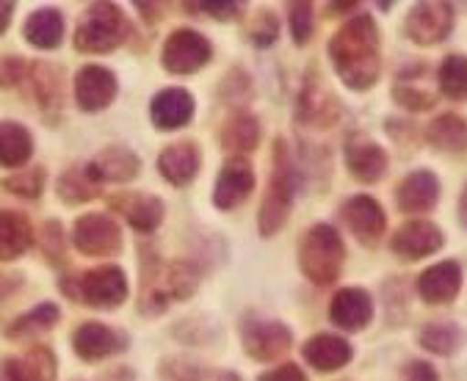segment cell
I'll list each match as a JSON object with an SVG mask.
<instances>
[{"instance_id":"obj_20","label":"cell","mask_w":467,"mask_h":381,"mask_svg":"<svg viewBox=\"0 0 467 381\" xmlns=\"http://www.w3.org/2000/svg\"><path fill=\"white\" fill-rule=\"evenodd\" d=\"M56 356L50 348L39 345L23 356L6 359L0 367V381H53L56 378Z\"/></svg>"},{"instance_id":"obj_30","label":"cell","mask_w":467,"mask_h":381,"mask_svg":"<svg viewBox=\"0 0 467 381\" xmlns=\"http://www.w3.org/2000/svg\"><path fill=\"white\" fill-rule=\"evenodd\" d=\"M26 39L39 47V50H53L61 45V36H64V20L56 9H42V12H34L23 28Z\"/></svg>"},{"instance_id":"obj_40","label":"cell","mask_w":467,"mask_h":381,"mask_svg":"<svg viewBox=\"0 0 467 381\" xmlns=\"http://www.w3.org/2000/svg\"><path fill=\"white\" fill-rule=\"evenodd\" d=\"M276 34H279V26H276V20H274L268 12H263V15L257 17V26H254V31H252V39H254V45H260V47H268V45L276 39Z\"/></svg>"},{"instance_id":"obj_37","label":"cell","mask_w":467,"mask_h":381,"mask_svg":"<svg viewBox=\"0 0 467 381\" xmlns=\"http://www.w3.org/2000/svg\"><path fill=\"white\" fill-rule=\"evenodd\" d=\"M4 188H6V190H15L17 197L34 200V197L42 194V188H45V169H31V171L6 177V180H4Z\"/></svg>"},{"instance_id":"obj_27","label":"cell","mask_w":467,"mask_h":381,"mask_svg":"<svg viewBox=\"0 0 467 381\" xmlns=\"http://www.w3.org/2000/svg\"><path fill=\"white\" fill-rule=\"evenodd\" d=\"M31 241H34V232L23 213L0 211V263H9L26 254Z\"/></svg>"},{"instance_id":"obj_23","label":"cell","mask_w":467,"mask_h":381,"mask_svg":"<svg viewBox=\"0 0 467 381\" xmlns=\"http://www.w3.org/2000/svg\"><path fill=\"white\" fill-rule=\"evenodd\" d=\"M305 359L321 370V373H332V370H340L351 362L354 356V348L346 337H337V335H316L305 343L302 348Z\"/></svg>"},{"instance_id":"obj_10","label":"cell","mask_w":467,"mask_h":381,"mask_svg":"<svg viewBox=\"0 0 467 381\" xmlns=\"http://www.w3.org/2000/svg\"><path fill=\"white\" fill-rule=\"evenodd\" d=\"M340 216H343L346 227L351 230V235L365 246H377L388 230V216H385L382 205L373 197H365V194L351 197L340 208Z\"/></svg>"},{"instance_id":"obj_5","label":"cell","mask_w":467,"mask_h":381,"mask_svg":"<svg viewBox=\"0 0 467 381\" xmlns=\"http://www.w3.org/2000/svg\"><path fill=\"white\" fill-rule=\"evenodd\" d=\"M200 282V268L192 263H171L166 268H155L150 265V273L144 271V299H141V310L147 313V307L163 310L166 302L171 299H189L197 291Z\"/></svg>"},{"instance_id":"obj_8","label":"cell","mask_w":467,"mask_h":381,"mask_svg":"<svg viewBox=\"0 0 467 381\" xmlns=\"http://www.w3.org/2000/svg\"><path fill=\"white\" fill-rule=\"evenodd\" d=\"M211 53V42L202 34L192 28H180L163 45V67L174 75H192L208 64Z\"/></svg>"},{"instance_id":"obj_11","label":"cell","mask_w":467,"mask_h":381,"mask_svg":"<svg viewBox=\"0 0 467 381\" xmlns=\"http://www.w3.org/2000/svg\"><path fill=\"white\" fill-rule=\"evenodd\" d=\"M442 243H445L442 230L426 219H412V221L401 224L390 238V249L404 260H423V257L440 252Z\"/></svg>"},{"instance_id":"obj_43","label":"cell","mask_w":467,"mask_h":381,"mask_svg":"<svg viewBox=\"0 0 467 381\" xmlns=\"http://www.w3.org/2000/svg\"><path fill=\"white\" fill-rule=\"evenodd\" d=\"M194 9H200V12H205V15H211V17H219V20H233L235 15H241V4H202V6H194Z\"/></svg>"},{"instance_id":"obj_45","label":"cell","mask_w":467,"mask_h":381,"mask_svg":"<svg viewBox=\"0 0 467 381\" xmlns=\"http://www.w3.org/2000/svg\"><path fill=\"white\" fill-rule=\"evenodd\" d=\"M459 219H462V224L467 227V188H464V194H462V200H459Z\"/></svg>"},{"instance_id":"obj_31","label":"cell","mask_w":467,"mask_h":381,"mask_svg":"<svg viewBox=\"0 0 467 381\" xmlns=\"http://www.w3.org/2000/svg\"><path fill=\"white\" fill-rule=\"evenodd\" d=\"M437 83L448 100L464 103L467 100V56L462 53L448 56L437 69Z\"/></svg>"},{"instance_id":"obj_2","label":"cell","mask_w":467,"mask_h":381,"mask_svg":"<svg viewBox=\"0 0 467 381\" xmlns=\"http://www.w3.org/2000/svg\"><path fill=\"white\" fill-rule=\"evenodd\" d=\"M299 190V171L288 155V144L285 141H276L274 144V174H271V182H268V194L263 200V208H260V232L268 238L274 232H279L285 227L288 216H291V208H294V197Z\"/></svg>"},{"instance_id":"obj_36","label":"cell","mask_w":467,"mask_h":381,"mask_svg":"<svg viewBox=\"0 0 467 381\" xmlns=\"http://www.w3.org/2000/svg\"><path fill=\"white\" fill-rule=\"evenodd\" d=\"M393 98L407 111H429V108L437 106V98H434L431 91H423L420 86H407V83H399L396 86Z\"/></svg>"},{"instance_id":"obj_35","label":"cell","mask_w":467,"mask_h":381,"mask_svg":"<svg viewBox=\"0 0 467 381\" xmlns=\"http://www.w3.org/2000/svg\"><path fill=\"white\" fill-rule=\"evenodd\" d=\"M58 318H61V313H58V307H56V304H39L36 310L26 313L23 318H17V321L12 324L9 337L23 340V337H28V335L45 332V329H50Z\"/></svg>"},{"instance_id":"obj_39","label":"cell","mask_w":467,"mask_h":381,"mask_svg":"<svg viewBox=\"0 0 467 381\" xmlns=\"http://www.w3.org/2000/svg\"><path fill=\"white\" fill-rule=\"evenodd\" d=\"M180 378H185V381H202L205 373H202V367H197L194 362H185V359L166 362L163 365V381H180Z\"/></svg>"},{"instance_id":"obj_46","label":"cell","mask_w":467,"mask_h":381,"mask_svg":"<svg viewBox=\"0 0 467 381\" xmlns=\"http://www.w3.org/2000/svg\"><path fill=\"white\" fill-rule=\"evenodd\" d=\"M227 381H233V378H227Z\"/></svg>"},{"instance_id":"obj_21","label":"cell","mask_w":467,"mask_h":381,"mask_svg":"<svg viewBox=\"0 0 467 381\" xmlns=\"http://www.w3.org/2000/svg\"><path fill=\"white\" fill-rule=\"evenodd\" d=\"M152 125L161 130H174L182 128L194 117V98L185 88H166L155 94V100L150 106Z\"/></svg>"},{"instance_id":"obj_44","label":"cell","mask_w":467,"mask_h":381,"mask_svg":"<svg viewBox=\"0 0 467 381\" xmlns=\"http://www.w3.org/2000/svg\"><path fill=\"white\" fill-rule=\"evenodd\" d=\"M12 15H15V4H0V34L9 28Z\"/></svg>"},{"instance_id":"obj_4","label":"cell","mask_w":467,"mask_h":381,"mask_svg":"<svg viewBox=\"0 0 467 381\" xmlns=\"http://www.w3.org/2000/svg\"><path fill=\"white\" fill-rule=\"evenodd\" d=\"M128 36V23L119 6L91 4L75 31V47L80 53H111Z\"/></svg>"},{"instance_id":"obj_3","label":"cell","mask_w":467,"mask_h":381,"mask_svg":"<svg viewBox=\"0 0 467 381\" xmlns=\"http://www.w3.org/2000/svg\"><path fill=\"white\" fill-rule=\"evenodd\" d=\"M346 263V246L332 224H316L299 243V265L313 284H332Z\"/></svg>"},{"instance_id":"obj_32","label":"cell","mask_w":467,"mask_h":381,"mask_svg":"<svg viewBox=\"0 0 467 381\" xmlns=\"http://www.w3.org/2000/svg\"><path fill=\"white\" fill-rule=\"evenodd\" d=\"M100 185L95 177L88 174V169H69L67 174H61L58 180V197L67 205H78V202H88L100 194Z\"/></svg>"},{"instance_id":"obj_38","label":"cell","mask_w":467,"mask_h":381,"mask_svg":"<svg viewBox=\"0 0 467 381\" xmlns=\"http://www.w3.org/2000/svg\"><path fill=\"white\" fill-rule=\"evenodd\" d=\"M288 15H291L294 42L296 45H307V39L313 36V4H291Z\"/></svg>"},{"instance_id":"obj_16","label":"cell","mask_w":467,"mask_h":381,"mask_svg":"<svg viewBox=\"0 0 467 381\" xmlns=\"http://www.w3.org/2000/svg\"><path fill=\"white\" fill-rule=\"evenodd\" d=\"M459 288H462V265L456 260H442L418 276V296L431 307L451 304L459 296Z\"/></svg>"},{"instance_id":"obj_6","label":"cell","mask_w":467,"mask_h":381,"mask_svg":"<svg viewBox=\"0 0 467 381\" xmlns=\"http://www.w3.org/2000/svg\"><path fill=\"white\" fill-rule=\"evenodd\" d=\"M72 299L98 307V310H114L128 299V276L117 265H103L95 271H86L78 276L75 291H69Z\"/></svg>"},{"instance_id":"obj_19","label":"cell","mask_w":467,"mask_h":381,"mask_svg":"<svg viewBox=\"0 0 467 381\" xmlns=\"http://www.w3.org/2000/svg\"><path fill=\"white\" fill-rule=\"evenodd\" d=\"M329 318L335 326L346 329V332H359L370 324L373 318V302L368 296V291L362 288H343L335 293L332 304H329Z\"/></svg>"},{"instance_id":"obj_7","label":"cell","mask_w":467,"mask_h":381,"mask_svg":"<svg viewBox=\"0 0 467 381\" xmlns=\"http://www.w3.org/2000/svg\"><path fill=\"white\" fill-rule=\"evenodd\" d=\"M404 31L420 47L440 45L453 31V6L445 4V0H426V4H415L407 15Z\"/></svg>"},{"instance_id":"obj_24","label":"cell","mask_w":467,"mask_h":381,"mask_svg":"<svg viewBox=\"0 0 467 381\" xmlns=\"http://www.w3.org/2000/svg\"><path fill=\"white\" fill-rule=\"evenodd\" d=\"M111 208L122 213L128 224L139 232H152L163 219V202L150 194H117L111 200Z\"/></svg>"},{"instance_id":"obj_33","label":"cell","mask_w":467,"mask_h":381,"mask_svg":"<svg viewBox=\"0 0 467 381\" xmlns=\"http://www.w3.org/2000/svg\"><path fill=\"white\" fill-rule=\"evenodd\" d=\"M257 141H260V125H257L254 117H235V119L227 125L224 136H222L224 149H227V152H235V155L252 152V149L257 147Z\"/></svg>"},{"instance_id":"obj_34","label":"cell","mask_w":467,"mask_h":381,"mask_svg":"<svg viewBox=\"0 0 467 381\" xmlns=\"http://www.w3.org/2000/svg\"><path fill=\"white\" fill-rule=\"evenodd\" d=\"M462 343H464V332L456 324H429L420 332V345L440 356H451Z\"/></svg>"},{"instance_id":"obj_41","label":"cell","mask_w":467,"mask_h":381,"mask_svg":"<svg viewBox=\"0 0 467 381\" xmlns=\"http://www.w3.org/2000/svg\"><path fill=\"white\" fill-rule=\"evenodd\" d=\"M404 381H440V376H437V370L429 362L415 359V362H410L404 367Z\"/></svg>"},{"instance_id":"obj_13","label":"cell","mask_w":467,"mask_h":381,"mask_svg":"<svg viewBox=\"0 0 467 381\" xmlns=\"http://www.w3.org/2000/svg\"><path fill=\"white\" fill-rule=\"evenodd\" d=\"M117 98V77L106 67H83L75 77V100L86 114L103 111Z\"/></svg>"},{"instance_id":"obj_17","label":"cell","mask_w":467,"mask_h":381,"mask_svg":"<svg viewBox=\"0 0 467 381\" xmlns=\"http://www.w3.org/2000/svg\"><path fill=\"white\" fill-rule=\"evenodd\" d=\"M346 166L357 182H379L388 171V152L377 141L351 136L346 144Z\"/></svg>"},{"instance_id":"obj_14","label":"cell","mask_w":467,"mask_h":381,"mask_svg":"<svg viewBox=\"0 0 467 381\" xmlns=\"http://www.w3.org/2000/svg\"><path fill=\"white\" fill-rule=\"evenodd\" d=\"M396 202H399V211L407 213V216L429 213L440 202V180H437V174L429 171V169L410 171L396 188Z\"/></svg>"},{"instance_id":"obj_28","label":"cell","mask_w":467,"mask_h":381,"mask_svg":"<svg viewBox=\"0 0 467 381\" xmlns=\"http://www.w3.org/2000/svg\"><path fill=\"white\" fill-rule=\"evenodd\" d=\"M426 141L445 155H462L467 152V122L456 114H440L426 128Z\"/></svg>"},{"instance_id":"obj_22","label":"cell","mask_w":467,"mask_h":381,"mask_svg":"<svg viewBox=\"0 0 467 381\" xmlns=\"http://www.w3.org/2000/svg\"><path fill=\"white\" fill-rule=\"evenodd\" d=\"M254 188V171L249 163L244 160H230L222 174H219V182H216V190H213V202L216 208L222 211H230L235 205H241Z\"/></svg>"},{"instance_id":"obj_29","label":"cell","mask_w":467,"mask_h":381,"mask_svg":"<svg viewBox=\"0 0 467 381\" xmlns=\"http://www.w3.org/2000/svg\"><path fill=\"white\" fill-rule=\"evenodd\" d=\"M34 152L31 133L17 122H0V166L17 169Z\"/></svg>"},{"instance_id":"obj_42","label":"cell","mask_w":467,"mask_h":381,"mask_svg":"<svg viewBox=\"0 0 467 381\" xmlns=\"http://www.w3.org/2000/svg\"><path fill=\"white\" fill-rule=\"evenodd\" d=\"M257 381H307V376H305L302 367H296V365H279V367L263 373Z\"/></svg>"},{"instance_id":"obj_26","label":"cell","mask_w":467,"mask_h":381,"mask_svg":"<svg viewBox=\"0 0 467 381\" xmlns=\"http://www.w3.org/2000/svg\"><path fill=\"white\" fill-rule=\"evenodd\" d=\"M86 169L98 182H128V180H133L139 174V158L130 149L109 147Z\"/></svg>"},{"instance_id":"obj_1","label":"cell","mask_w":467,"mask_h":381,"mask_svg":"<svg viewBox=\"0 0 467 381\" xmlns=\"http://www.w3.org/2000/svg\"><path fill=\"white\" fill-rule=\"evenodd\" d=\"M329 58L337 77L348 88L368 91L377 86L382 75V45L373 17L370 15L348 17L329 42Z\"/></svg>"},{"instance_id":"obj_12","label":"cell","mask_w":467,"mask_h":381,"mask_svg":"<svg viewBox=\"0 0 467 381\" xmlns=\"http://www.w3.org/2000/svg\"><path fill=\"white\" fill-rule=\"evenodd\" d=\"M337 117H340L337 98L327 88L318 72H310L299 94V122L313 125V128H329L335 125Z\"/></svg>"},{"instance_id":"obj_25","label":"cell","mask_w":467,"mask_h":381,"mask_svg":"<svg viewBox=\"0 0 467 381\" xmlns=\"http://www.w3.org/2000/svg\"><path fill=\"white\" fill-rule=\"evenodd\" d=\"M158 169L171 185H189L200 171V149H197V144L180 141V144L166 147L161 152V158H158Z\"/></svg>"},{"instance_id":"obj_9","label":"cell","mask_w":467,"mask_h":381,"mask_svg":"<svg viewBox=\"0 0 467 381\" xmlns=\"http://www.w3.org/2000/svg\"><path fill=\"white\" fill-rule=\"evenodd\" d=\"M75 246L88 257H111L122 246V232L114 219L103 213H86L75 224Z\"/></svg>"},{"instance_id":"obj_18","label":"cell","mask_w":467,"mask_h":381,"mask_svg":"<svg viewBox=\"0 0 467 381\" xmlns=\"http://www.w3.org/2000/svg\"><path fill=\"white\" fill-rule=\"evenodd\" d=\"M72 345H75V354L80 359L98 362V359L119 354L128 345V337L119 335L111 326H103V324H83V326H78V332L72 337Z\"/></svg>"},{"instance_id":"obj_15","label":"cell","mask_w":467,"mask_h":381,"mask_svg":"<svg viewBox=\"0 0 467 381\" xmlns=\"http://www.w3.org/2000/svg\"><path fill=\"white\" fill-rule=\"evenodd\" d=\"M291 329L276 321H252L244 326V348L257 362H271L291 348Z\"/></svg>"}]
</instances>
